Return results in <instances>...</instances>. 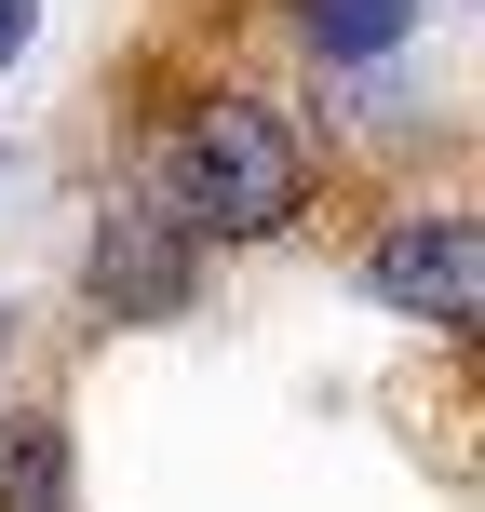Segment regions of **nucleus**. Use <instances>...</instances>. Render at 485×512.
Returning <instances> with one entry per match:
<instances>
[{
	"mask_svg": "<svg viewBox=\"0 0 485 512\" xmlns=\"http://www.w3.org/2000/svg\"><path fill=\"white\" fill-rule=\"evenodd\" d=\"M162 203L189 216V243H283L310 216V135L270 95H203L162 149Z\"/></svg>",
	"mask_w": 485,
	"mask_h": 512,
	"instance_id": "1",
	"label": "nucleus"
},
{
	"mask_svg": "<svg viewBox=\"0 0 485 512\" xmlns=\"http://www.w3.org/2000/svg\"><path fill=\"white\" fill-rule=\"evenodd\" d=\"M189 283H203V243H189V216L162 203V189H135V203L95 216V256H81V297H95V324H176Z\"/></svg>",
	"mask_w": 485,
	"mask_h": 512,
	"instance_id": "2",
	"label": "nucleus"
},
{
	"mask_svg": "<svg viewBox=\"0 0 485 512\" xmlns=\"http://www.w3.org/2000/svg\"><path fill=\"white\" fill-rule=\"evenodd\" d=\"M364 297L378 310H405V324H432V337H459L472 310H485V216H405V230H378L364 243Z\"/></svg>",
	"mask_w": 485,
	"mask_h": 512,
	"instance_id": "3",
	"label": "nucleus"
},
{
	"mask_svg": "<svg viewBox=\"0 0 485 512\" xmlns=\"http://www.w3.org/2000/svg\"><path fill=\"white\" fill-rule=\"evenodd\" d=\"M0 512H81V486H68V418H14L0 432Z\"/></svg>",
	"mask_w": 485,
	"mask_h": 512,
	"instance_id": "4",
	"label": "nucleus"
},
{
	"mask_svg": "<svg viewBox=\"0 0 485 512\" xmlns=\"http://www.w3.org/2000/svg\"><path fill=\"white\" fill-rule=\"evenodd\" d=\"M418 27V0H297V41L324 54V68H364V54H391Z\"/></svg>",
	"mask_w": 485,
	"mask_h": 512,
	"instance_id": "5",
	"label": "nucleus"
},
{
	"mask_svg": "<svg viewBox=\"0 0 485 512\" xmlns=\"http://www.w3.org/2000/svg\"><path fill=\"white\" fill-rule=\"evenodd\" d=\"M27 27H41V0H0V68L27 54Z\"/></svg>",
	"mask_w": 485,
	"mask_h": 512,
	"instance_id": "6",
	"label": "nucleus"
},
{
	"mask_svg": "<svg viewBox=\"0 0 485 512\" xmlns=\"http://www.w3.org/2000/svg\"><path fill=\"white\" fill-rule=\"evenodd\" d=\"M0 337H14V324H0Z\"/></svg>",
	"mask_w": 485,
	"mask_h": 512,
	"instance_id": "7",
	"label": "nucleus"
}]
</instances>
